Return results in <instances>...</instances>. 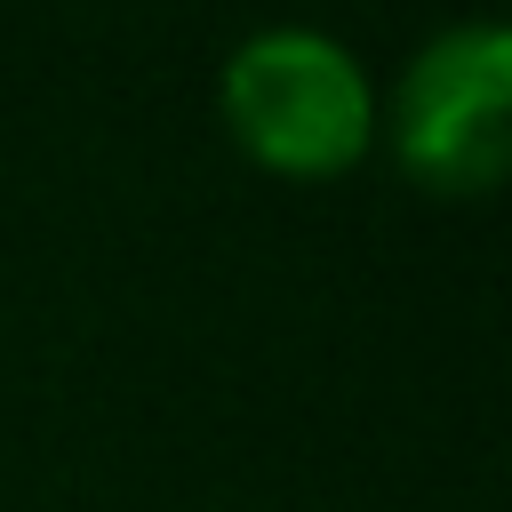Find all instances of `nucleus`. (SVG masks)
<instances>
[{
  "mask_svg": "<svg viewBox=\"0 0 512 512\" xmlns=\"http://www.w3.org/2000/svg\"><path fill=\"white\" fill-rule=\"evenodd\" d=\"M504 104H512V32L472 16L416 48L392 96V152L432 192H488L504 176Z\"/></svg>",
  "mask_w": 512,
  "mask_h": 512,
  "instance_id": "2",
  "label": "nucleus"
},
{
  "mask_svg": "<svg viewBox=\"0 0 512 512\" xmlns=\"http://www.w3.org/2000/svg\"><path fill=\"white\" fill-rule=\"evenodd\" d=\"M224 128L280 176H336L376 136V88L360 56L312 24L248 32L224 64Z\"/></svg>",
  "mask_w": 512,
  "mask_h": 512,
  "instance_id": "1",
  "label": "nucleus"
}]
</instances>
